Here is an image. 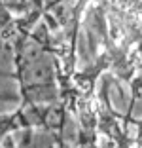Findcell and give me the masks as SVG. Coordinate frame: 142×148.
I'll use <instances>...</instances> for the list:
<instances>
[{"label":"cell","mask_w":142,"mask_h":148,"mask_svg":"<svg viewBox=\"0 0 142 148\" xmlns=\"http://www.w3.org/2000/svg\"><path fill=\"white\" fill-rule=\"evenodd\" d=\"M21 129H25V122L17 110L0 112V148H19L15 135Z\"/></svg>","instance_id":"1"},{"label":"cell","mask_w":142,"mask_h":148,"mask_svg":"<svg viewBox=\"0 0 142 148\" xmlns=\"http://www.w3.org/2000/svg\"><path fill=\"white\" fill-rule=\"evenodd\" d=\"M19 87L15 72L0 66V103H19Z\"/></svg>","instance_id":"2"}]
</instances>
